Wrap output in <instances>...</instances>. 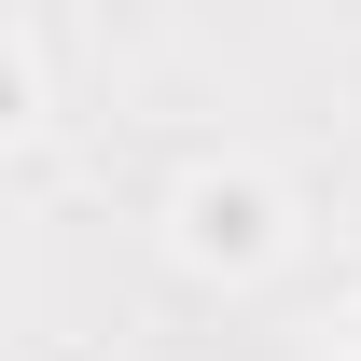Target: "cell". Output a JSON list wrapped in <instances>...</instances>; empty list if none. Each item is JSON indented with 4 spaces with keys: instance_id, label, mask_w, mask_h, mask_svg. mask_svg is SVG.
I'll use <instances>...</instances> for the list:
<instances>
[{
    "instance_id": "cell-1",
    "label": "cell",
    "mask_w": 361,
    "mask_h": 361,
    "mask_svg": "<svg viewBox=\"0 0 361 361\" xmlns=\"http://www.w3.org/2000/svg\"><path fill=\"white\" fill-rule=\"evenodd\" d=\"M278 180H250V167H209V180H180V250L195 264H264L278 250Z\"/></svg>"
}]
</instances>
